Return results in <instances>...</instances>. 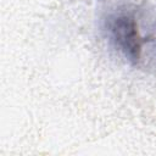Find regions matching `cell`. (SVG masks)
<instances>
[{"mask_svg": "<svg viewBox=\"0 0 156 156\" xmlns=\"http://www.w3.org/2000/svg\"><path fill=\"white\" fill-rule=\"evenodd\" d=\"M105 30L110 43L129 62L136 63L141 52V38L139 37L134 12L119 9L105 20Z\"/></svg>", "mask_w": 156, "mask_h": 156, "instance_id": "obj_1", "label": "cell"}]
</instances>
